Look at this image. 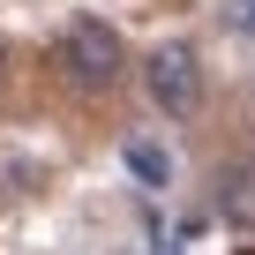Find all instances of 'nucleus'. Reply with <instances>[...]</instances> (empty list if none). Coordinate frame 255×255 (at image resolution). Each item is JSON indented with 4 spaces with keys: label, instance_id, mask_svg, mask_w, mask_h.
Wrapping results in <instances>:
<instances>
[{
    "label": "nucleus",
    "instance_id": "20e7f679",
    "mask_svg": "<svg viewBox=\"0 0 255 255\" xmlns=\"http://www.w3.org/2000/svg\"><path fill=\"white\" fill-rule=\"evenodd\" d=\"M128 173H135L143 188H173V158L158 143H128Z\"/></svg>",
    "mask_w": 255,
    "mask_h": 255
},
{
    "label": "nucleus",
    "instance_id": "7ed1b4c3",
    "mask_svg": "<svg viewBox=\"0 0 255 255\" xmlns=\"http://www.w3.org/2000/svg\"><path fill=\"white\" fill-rule=\"evenodd\" d=\"M218 210L233 225H255V165H218Z\"/></svg>",
    "mask_w": 255,
    "mask_h": 255
},
{
    "label": "nucleus",
    "instance_id": "39448f33",
    "mask_svg": "<svg viewBox=\"0 0 255 255\" xmlns=\"http://www.w3.org/2000/svg\"><path fill=\"white\" fill-rule=\"evenodd\" d=\"M233 30H248V38H255V0H233Z\"/></svg>",
    "mask_w": 255,
    "mask_h": 255
},
{
    "label": "nucleus",
    "instance_id": "f257e3e1",
    "mask_svg": "<svg viewBox=\"0 0 255 255\" xmlns=\"http://www.w3.org/2000/svg\"><path fill=\"white\" fill-rule=\"evenodd\" d=\"M60 68H68L83 90H113V75H120V38H113V23L75 15V23L60 30Z\"/></svg>",
    "mask_w": 255,
    "mask_h": 255
},
{
    "label": "nucleus",
    "instance_id": "f03ea898",
    "mask_svg": "<svg viewBox=\"0 0 255 255\" xmlns=\"http://www.w3.org/2000/svg\"><path fill=\"white\" fill-rule=\"evenodd\" d=\"M143 90H150V105H158L165 120H188V113L203 105V68H195V53H188V45H158V53L143 60Z\"/></svg>",
    "mask_w": 255,
    "mask_h": 255
},
{
    "label": "nucleus",
    "instance_id": "423d86ee",
    "mask_svg": "<svg viewBox=\"0 0 255 255\" xmlns=\"http://www.w3.org/2000/svg\"><path fill=\"white\" fill-rule=\"evenodd\" d=\"M0 60H8V53H0Z\"/></svg>",
    "mask_w": 255,
    "mask_h": 255
}]
</instances>
